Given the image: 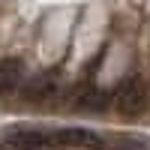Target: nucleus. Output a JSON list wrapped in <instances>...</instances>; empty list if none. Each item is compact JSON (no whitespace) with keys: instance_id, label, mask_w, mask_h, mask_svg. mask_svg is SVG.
<instances>
[{"instance_id":"nucleus-5","label":"nucleus","mask_w":150,"mask_h":150,"mask_svg":"<svg viewBox=\"0 0 150 150\" xmlns=\"http://www.w3.org/2000/svg\"><path fill=\"white\" fill-rule=\"evenodd\" d=\"M48 144H51L48 141V132H36V129H12L3 138L6 150H42Z\"/></svg>"},{"instance_id":"nucleus-3","label":"nucleus","mask_w":150,"mask_h":150,"mask_svg":"<svg viewBox=\"0 0 150 150\" xmlns=\"http://www.w3.org/2000/svg\"><path fill=\"white\" fill-rule=\"evenodd\" d=\"M21 93L30 99V102H48L60 93V81L54 72H42V75H33L21 84Z\"/></svg>"},{"instance_id":"nucleus-1","label":"nucleus","mask_w":150,"mask_h":150,"mask_svg":"<svg viewBox=\"0 0 150 150\" xmlns=\"http://www.w3.org/2000/svg\"><path fill=\"white\" fill-rule=\"evenodd\" d=\"M147 84L141 81V75H126V78H120L117 87L111 90V108H117L120 117H141L147 111Z\"/></svg>"},{"instance_id":"nucleus-4","label":"nucleus","mask_w":150,"mask_h":150,"mask_svg":"<svg viewBox=\"0 0 150 150\" xmlns=\"http://www.w3.org/2000/svg\"><path fill=\"white\" fill-rule=\"evenodd\" d=\"M24 81H27V66L21 57H0V96L21 90Z\"/></svg>"},{"instance_id":"nucleus-2","label":"nucleus","mask_w":150,"mask_h":150,"mask_svg":"<svg viewBox=\"0 0 150 150\" xmlns=\"http://www.w3.org/2000/svg\"><path fill=\"white\" fill-rule=\"evenodd\" d=\"M75 108L81 114H102V111L111 108V90L96 87V84H84L75 96Z\"/></svg>"}]
</instances>
